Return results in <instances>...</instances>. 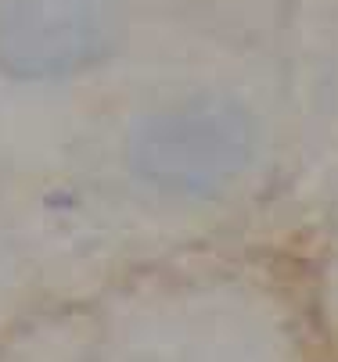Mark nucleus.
<instances>
[{"mask_svg": "<svg viewBox=\"0 0 338 362\" xmlns=\"http://www.w3.org/2000/svg\"><path fill=\"white\" fill-rule=\"evenodd\" d=\"M252 140V122L237 105L187 100L140 126L137 162L159 183L202 190L245 169Z\"/></svg>", "mask_w": 338, "mask_h": 362, "instance_id": "f257e3e1", "label": "nucleus"}, {"mask_svg": "<svg viewBox=\"0 0 338 362\" xmlns=\"http://www.w3.org/2000/svg\"><path fill=\"white\" fill-rule=\"evenodd\" d=\"M126 0H4L0 4V62L47 76L98 62L116 47Z\"/></svg>", "mask_w": 338, "mask_h": 362, "instance_id": "f03ea898", "label": "nucleus"}]
</instances>
